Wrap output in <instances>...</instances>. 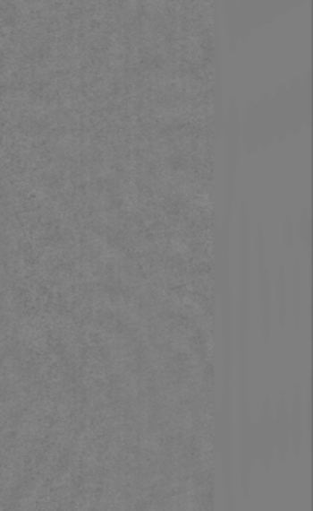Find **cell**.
<instances>
[{
	"instance_id": "6",
	"label": "cell",
	"mask_w": 313,
	"mask_h": 511,
	"mask_svg": "<svg viewBox=\"0 0 313 511\" xmlns=\"http://www.w3.org/2000/svg\"><path fill=\"white\" fill-rule=\"evenodd\" d=\"M273 419H275V437H276V457L283 462L291 453L288 402L283 393L277 399L276 410L273 408Z\"/></svg>"
},
{
	"instance_id": "7",
	"label": "cell",
	"mask_w": 313,
	"mask_h": 511,
	"mask_svg": "<svg viewBox=\"0 0 313 511\" xmlns=\"http://www.w3.org/2000/svg\"><path fill=\"white\" fill-rule=\"evenodd\" d=\"M279 290H277V299H279V325L281 327H283L285 325V316H286V281H285V267L281 265L279 267Z\"/></svg>"
},
{
	"instance_id": "8",
	"label": "cell",
	"mask_w": 313,
	"mask_h": 511,
	"mask_svg": "<svg viewBox=\"0 0 313 511\" xmlns=\"http://www.w3.org/2000/svg\"><path fill=\"white\" fill-rule=\"evenodd\" d=\"M300 236L306 245V249L310 251V216H309L308 209H303L301 218H300Z\"/></svg>"
},
{
	"instance_id": "2",
	"label": "cell",
	"mask_w": 313,
	"mask_h": 511,
	"mask_svg": "<svg viewBox=\"0 0 313 511\" xmlns=\"http://www.w3.org/2000/svg\"><path fill=\"white\" fill-rule=\"evenodd\" d=\"M237 444H239L240 483H241L244 497H248L249 489L252 483V471L257 463V455H255L254 420L250 416L246 374H243V387H241Z\"/></svg>"
},
{
	"instance_id": "5",
	"label": "cell",
	"mask_w": 313,
	"mask_h": 511,
	"mask_svg": "<svg viewBox=\"0 0 313 511\" xmlns=\"http://www.w3.org/2000/svg\"><path fill=\"white\" fill-rule=\"evenodd\" d=\"M309 399L303 401V394L297 387L291 397L288 406V421H290L291 452L299 456L303 450L304 439L309 434Z\"/></svg>"
},
{
	"instance_id": "1",
	"label": "cell",
	"mask_w": 313,
	"mask_h": 511,
	"mask_svg": "<svg viewBox=\"0 0 313 511\" xmlns=\"http://www.w3.org/2000/svg\"><path fill=\"white\" fill-rule=\"evenodd\" d=\"M234 343L244 374L249 351V206L246 200L241 201L239 220V301L234 318Z\"/></svg>"
},
{
	"instance_id": "4",
	"label": "cell",
	"mask_w": 313,
	"mask_h": 511,
	"mask_svg": "<svg viewBox=\"0 0 313 511\" xmlns=\"http://www.w3.org/2000/svg\"><path fill=\"white\" fill-rule=\"evenodd\" d=\"M257 256H258V291L263 334L266 341H268L270 332H272V279H270V272L266 265V256H264L263 221H259L258 230H257Z\"/></svg>"
},
{
	"instance_id": "9",
	"label": "cell",
	"mask_w": 313,
	"mask_h": 511,
	"mask_svg": "<svg viewBox=\"0 0 313 511\" xmlns=\"http://www.w3.org/2000/svg\"><path fill=\"white\" fill-rule=\"evenodd\" d=\"M299 265L294 267V316L295 323H299L300 318V283H299Z\"/></svg>"
},
{
	"instance_id": "3",
	"label": "cell",
	"mask_w": 313,
	"mask_h": 511,
	"mask_svg": "<svg viewBox=\"0 0 313 511\" xmlns=\"http://www.w3.org/2000/svg\"><path fill=\"white\" fill-rule=\"evenodd\" d=\"M255 455L257 462L264 470L272 468L276 459V437H275V419H273V403L270 397H264L261 414L258 420L254 421Z\"/></svg>"
},
{
	"instance_id": "10",
	"label": "cell",
	"mask_w": 313,
	"mask_h": 511,
	"mask_svg": "<svg viewBox=\"0 0 313 511\" xmlns=\"http://www.w3.org/2000/svg\"><path fill=\"white\" fill-rule=\"evenodd\" d=\"M292 238H294V229H292V220L290 216H286L285 220V243L290 247L292 243Z\"/></svg>"
}]
</instances>
